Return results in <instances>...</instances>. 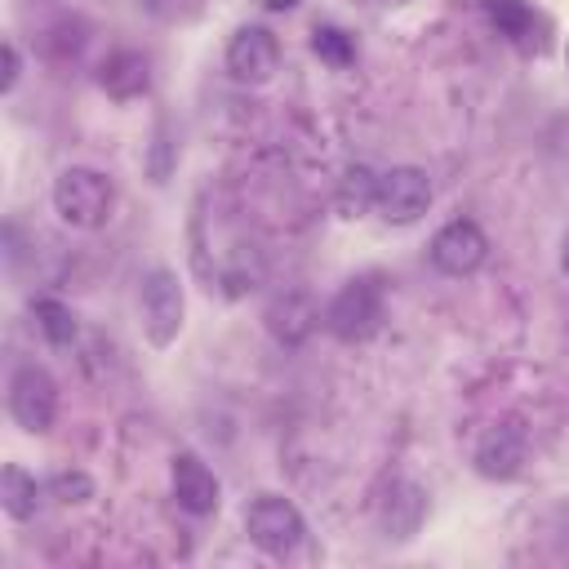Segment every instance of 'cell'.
I'll return each mask as SVG.
<instances>
[{
	"instance_id": "obj_1",
	"label": "cell",
	"mask_w": 569,
	"mask_h": 569,
	"mask_svg": "<svg viewBox=\"0 0 569 569\" xmlns=\"http://www.w3.org/2000/svg\"><path fill=\"white\" fill-rule=\"evenodd\" d=\"M111 204H116V187L102 169L71 164L53 178V213L76 231H98L111 218Z\"/></svg>"
},
{
	"instance_id": "obj_2",
	"label": "cell",
	"mask_w": 569,
	"mask_h": 569,
	"mask_svg": "<svg viewBox=\"0 0 569 569\" xmlns=\"http://www.w3.org/2000/svg\"><path fill=\"white\" fill-rule=\"evenodd\" d=\"M325 329L342 342H365L382 329V289L373 276H356L347 280L329 307H325Z\"/></svg>"
},
{
	"instance_id": "obj_3",
	"label": "cell",
	"mask_w": 569,
	"mask_h": 569,
	"mask_svg": "<svg viewBox=\"0 0 569 569\" xmlns=\"http://www.w3.org/2000/svg\"><path fill=\"white\" fill-rule=\"evenodd\" d=\"M244 533H249V542H253L258 551H267V556H289V551L302 542L307 520H302V511H298L289 498H280V493H258V498H249V507H244Z\"/></svg>"
},
{
	"instance_id": "obj_4",
	"label": "cell",
	"mask_w": 569,
	"mask_h": 569,
	"mask_svg": "<svg viewBox=\"0 0 569 569\" xmlns=\"http://www.w3.org/2000/svg\"><path fill=\"white\" fill-rule=\"evenodd\" d=\"M138 311H142V333L151 347H169L182 329V284L169 267H151L138 284Z\"/></svg>"
},
{
	"instance_id": "obj_5",
	"label": "cell",
	"mask_w": 569,
	"mask_h": 569,
	"mask_svg": "<svg viewBox=\"0 0 569 569\" xmlns=\"http://www.w3.org/2000/svg\"><path fill=\"white\" fill-rule=\"evenodd\" d=\"M9 418L31 431V436H44L58 418V382L49 378L44 365H18L9 373Z\"/></svg>"
},
{
	"instance_id": "obj_6",
	"label": "cell",
	"mask_w": 569,
	"mask_h": 569,
	"mask_svg": "<svg viewBox=\"0 0 569 569\" xmlns=\"http://www.w3.org/2000/svg\"><path fill=\"white\" fill-rule=\"evenodd\" d=\"M373 209L396 222V227H409L418 222L427 209H431V178L413 164H396L387 173H378V191H373Z\"/></svg>"
},
{
	"instance_id": "obj_7",
	"label": "cell",
	"mask_w": 569,
	"mask_h": 569,
	"mask_svg": "<svg viewBox=\"0 0 569 569\" xmlns=\"http://www.w3.org/2000/svg\"><path fill=\"white\" fill-rule=\"evenodd\" d=\"M489 258V240L471 218H453L431 236V262L445 276H471Z\"/></svg>"
},
{
	"instance_id": "obj_8",
	"label": "cell",
	"mask_w": 569,
	"mask_h": 569,
	"mask_svg": "<svg viewBox=\"0 0 569 569\" xmlns=\"http://www.w3.org/2000/svg\"><path fill=\"white\" fill-rule=\"evenodd\" d=\"M280 67V40L267 27H240L227 40V71L244 84H262L271 80Z\"/></svg>"
},
{
	"instance_id": "obj_9",
	"label": "cell",
	"mask_w": 569,
	"mask_h": 569,
	"mask_svg": "<svg viewBox=\"0 0 569 569\" xmlns=\"http://www.w3.org/2000/svg\"><path fill=\"white\" fill-rule=\"evenodd\" d=\"M525 453H529V436L520 422H493L480 445H476V471L489 476V480H511L520 467H525Z\"/></svg>"
},
{
	"instance_id": "obj_10",
	"label": "cell",
	"mask_w": 569,
	"mask_h": 569,
	"mask_svg": "<svg viewBox=\"0 0 569 569\" xmlns=\"http://www.w3.org/2000/svg\"><path fill=\"white\" fill-rule=\"evenodd\" d=\"M169 485H173V502L191 516H213L218 511V498H222V485L218 476L196 458V453H178L173 467H169Z\"/></svg>"
},
{
	"instance_id": "obj_11",
	"label": "cell",
	"mask_w": 569,
	"mask_h": 569,
	"mask_svg": "<svg viewBox=\"0 0 569 569\" xmlns=\"http://www.w3.org/2000/svg\"><path fill=\"white\" fill-rule=\"evenodd\" d=\"M378 520H382V533L387 538L409 542L422 529V520H427V489L413 485V480H391V489L382 493Z\"/></svg>"
},
{
	"instance_id": "obj_12",
	"label": "cell",
	"mask_w": 569,
	"mask_h": 569,
	"mask_svg": "<svg viewBox=\"0 0 569 569\" xmlns=\"http://www.w3.org/2000/svg\"><path fill=\"white\" fill-rule=\"evenodd\" d=\"M98 84L116 98V102H129V98H142L147 84H151V71H147V58L138 49H116L102 58L98 67Z\"/></svg>"
},
{
	"instance_id": "obj_13",
	"label": "cell",
	"mask_w": 569,
	"mask_h": 569,
	"mask_svg": "<svg viewBox=\"0 0 569 569\" xmlns=\"http://www.w3.org/2000/svg\"><path fill=\"white\" fill-rule=\"evenodd\" d=\"M480 9L489 13V22L520 49H542V31L547 22L533 13L529 0H480Z\"/></svg>"
},
{
	"instance_id": "obj_14",
	"label": "cell",
	"mask_w": 569,
	"mask_h": 569,
	"mask_svg": "<svg viewBox=\"0 0 569 569\" xmlns=\"http://www.w3.org/2000/svg\"><path fill=\"white\" fill-rule=\"evenodd\" d=\"M44 493H49V485H40L27 467L9 462V467L0 471V507H4L9 520H31V516L40 511V498H44Z\"/></svg>"
},
{
	"instance_id": "obj_15",
	"label": "cell",
	"mask_w": 569,
	"mask_h": 569,
	"mask_svg": "<svg viewBox=\"0 0 569 569\" xmlns=\"http://www.w3.org/2000/svg\"><path fill=\"white\" fill-rule=\"evenodd\" d=\"M316 320H320V316H316V307H311L307 298H284V302H276V307L267 311V325H271V333H276L280 342H302Z\"/></svg>"
},
{
	"instance_id": "obj_16",
	"label": "cell",
	"mask_w": 569,
	"mask_h": 569,
	"mask_svg": "<svg viewBox=\"0 0 569 569\" xmlns=\"http://www.w3.org/2000/svg\"><path fill=\"white\" fill-rule=\"evenodd\" d=\"M31 320L40 325V333L53 342V347H67L76 338V316L67 302L58 298H31Z\"/></svg>"
},
{
	"instance_id": "obj_17",
	"label": "cell",
	"mask_w": 569,
	"mask_h": 569,
	"mask_svg": "<svg viewBox=\"0 0 569 569\" xmlns=\"http://www.w3.org/2000/svg\"><path fill=\"white\" fill-rule=\"evenodd\" d=\"M311 49H316V58L329 62V67H351V62H356V40H351L342 27H316V31H311Z\"/></svg>"
},
{
	"instance_id": "obj_18",
	"label": "cell",
	"mask_w": 569,
	"mask_h": 569,
	"mask_svg": "<svg viewBox=\"0 0 569 569\" xmlns=\"http://www.w3.org/2000/svg\"><path fill=\"white\" fill-rule=\"evenodd\" d=\"M373 191H378V178H373L369 169H351V173L342 178V187H338V204H342V213L356 218L360 209H369V204H373Z\"/></svg>"
},
{
	"instance_id": "obj_19",
	"label": "cell",
	"mask_w": 569,
	"mask_h": 569,
	"mask_svg": "<svg viewBox=\"0 0 569 569\" xmlns=\"http://www.w3.org/2000/svg\"><path fill=\"white\" fill-rule=\"evenodd\" d=\"M44 485H49V498H53V502H67V507H71V502H89V498H93V480H89L84 471H76V467L53 471Z\"/></svg>"
},
{
	"instance_id": "obj_20",
	"label": "cell",
	"mask_w": 569,
	"mask_h": 569,
	"mask_svg": "<svg viewBox=\"0 0 569 569\" xmlns=\"http://www.w3.org/2000/svg\"><path fill=\"white\" fill-rule=\"evenodd\" d=\"M18 76H22V58H18V44H13V40H4V80H0V89L9 93V89L18 84Z\"/></svg>"
},
{
	"instance_id": "obj_21",
	"label": "cell",
	"mask_w": 569,
	"mask_h": 569,
	"mask_svg": "<svg viewBox=\"0 0 569 569\" xmlns=\"http://www.w3.org/2000/svg\"><path fill=\"white\" fill-rule=\"evenodd\" d=\"M262 4H267V9H271V13H284V9H293V4H298V0H262Z\"/></svg>"
},
{
	"instance_id": "obj_22",
	"label": "cell",
	"mask_w": 569,
	"mask_h": 569,
	"mask_svg": "<svg viewBox=\"0 0 569 569\" xmlns=\"http://www.w3.org/2000/svg\"><path fill=\"white\" fill-rule=\"evenodd\" d=\"M351 4H369V9H387V4H409V0H351Z\"/></svg>"
},
{
	"instance_id": "obj_23",
	"label": "cell",
	"mask_w": 569,
	"mask_h": 569,
	"mask_svg": "<svg viewBox=\"0 0 569 569\" xmlns=\"http://www.w3.org/2000/svg\"><path fill=\"white\" fill-rule=\"evenodd\" d=\"M560 267H565V276H569V236H565V244H560Z\"/></svg>"
}]
</instances>
